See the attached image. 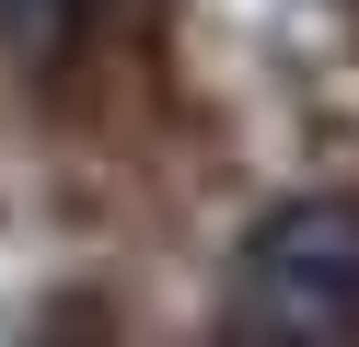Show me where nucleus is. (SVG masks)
Instances as JSON below:
<instances>
[{
  "label": "nucleus",
  "instance_id": "obj_1",
  "mask_svg": "<svg viewBox=\"0 0 359 347\" xmlns=\"http://www.w3.org/2000/svg\"><path fill=\"white\" fill-rule=\"evenodd\" d=\"M220 347H359V197H302L232 254Z\"/></svg>",
  "mask_w": 359,
  "mask_h": 347
},
{
  "label": "nucleus",
  "instance_id": "obj_2",
  "mask_svg": "<svg viewBox=\"0 0 359 347\" xmlns=\"http://www.w3.org/2000/svg\"><path fill=\"white\" fill-rule=\"evenodd\" d=\"M70 35H81V0H0V46H12V58L47 69Z\"/></svg>",
  "mask_w": 359,
  "mask_h": 347
}]
</instances>
